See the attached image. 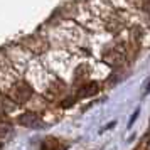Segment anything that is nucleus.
<instances>
[{
	"label": "nucleus",
	"mask_w": 150,
	"mask_h": 150,
	"mask_svg": "<svg viewBox=\"0 0 150 150\" xmlns=\"http://www.w3.org/2000/svg\"><path fill=\"white\" fill-rule=\"evenodd\" d=\"M137 116H138V110H137L135 113H133V115L130 116V123H128V127H132V125H133V122H135V118Z\"/></svg>",
	"instance_id": "5"
},
{
	"label": "nucleus",
	"mask_w": 150,
	"mask_h": 150,
	"mask_svg": "<svg viewBox=\"0 0 150 150\" xmlns=\"http://www.w3.org/2000/svg\"><path fill=\"white\" fill-rule=\"evenodd\" d=\"M19 123L25 125V127H32V128H37L41 127V118L34 113H24V115L19 118Z\"/></svg>",
	"instance_id": "2"
},
{
	"label": "nucleus",
	"mask_w": 150,
	"mask_h": 150,
	"mask_svg": "<svg viewBox=\"0 0 150 150\" xmlns=\"http://www.w3.org/2000/svg\"><path fill=\"white\" fill-rule=\"evenodd\" d=\"M59 149H61V143H59L57 138L49 137V138H46L42 142V150H59Z\"/></svg>",
	"instance_id": "3"
},
{
	"label": "nucleus",
	"mask_w": 150,
	"mask_h": 150,
	"mask_svg": "<svg viewBox=\"0 0 150 150\" xmlns=\"http://www.w3.org/2000/svg\"><path fill=\"white\" fill-rule=\"evenodd\" d=\"M96 91H98V84H96V83H88L84 88H81V91H79V96L88 98V96H93Z\"/></svg>",
	"instance_id": "4"
},
{
	"label": "nucleus",
	"mask_w": 150,
	"mask_h": 150,
	"mask_svg": "<svg viewBox=\"0 0 150 150\" xmlns=\"http://www.w3.org/2000/svg\"><path fill=\"white\" fill-rule=\"evenodd\" d=\"M12 98H14L17 103H24L27 101L29 98H30V95H32V89L29 88V84H25V83H21V84H17L14 89H12Z\"/></svg>",
	"instance_id": "1"
}]
</instances>
